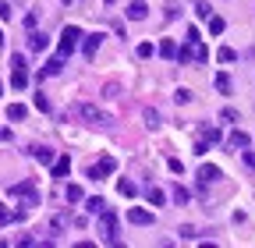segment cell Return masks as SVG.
Returning a JSON list of instances; mask_svg holds the SVG:
<instances>
[{"label":"cell","mask_w":255,"mask_h":248,"mask_svg":"<svg viewBox=\"0 0 255 248\" xmlns=\"http://www.w3.org/2000/svg\"><path fill=\"white\" fill-rule=\"evenodd\" d=\"M114 170H117V163H114L110 156H103L96 167H89V177H92V181H103V177H107V174H114Z\"/></svg>","instance_id":"ba28073f"},{"label":"cell","mask_w":255,"mask_h":248,"mask_svg":"<svg viewBox=\"0 0 255 248\" xmlns=\"http://www.w3.org/2000/svg\"><path fill=\"white\" fill-rule=\"evenodd\" d=\"M25 114H28V110H25L21 103H11V107H7V117H11V121H25Z\"/></svg>","instance_id":"603a6c76"},{"label":"cell","mask_w":255,"mask_h":248,"mask_svg":"<svg viewBox=\"0 0 255 248\" xmlns=\"http://www.w3.org/2000/svg\"><path fill=\"white\" fill-rule=\"evenodd\" d=\"M21 216H25V209H7V206H0V227H7V224H18L21 220Z\"/></svg>","instance_id":"8fae6325"},{"label":"cell","mask_w":255,"mask_h":248,"mask_svg":"<svg viewBox=\"0 0 255 248\" xmlns=\"http://www.w3.org/2000/svg\"><path fill=\"white\" fill-rule=\"evenodd\" d=\"M50 46V39L43 36V32H36V28H32V32H28V50H36V53H43Z\"/></svg>","instance_id":"30bf717a"},{"label":"cell","mask_w":255,"mask_h":248,"mask_svg":"<svg viewBox=\"0 0 255 248\" xmlns=\"http://www.w3.org/2000/svg\"><path fill=\"white\" fill-rule=\"evenodd\" d=\"M241 160H245V167H248V170H255V149H248V145H245V149H241Z\"/></svg>","instance_id":"83f0119b"},{"label":"cell","mask_w":255,"mask_h":248,"mask_svg":"<svg viewBox=\"0 0 255 248\" xmlns=\"http://www.w3.org/2000/svg\"><path fill=\"white\" fill-rule=\"evenodd\" d=\"M103 206H107V199H100V195H92V199H85V209H89L92 216H96V213H100Z\"/></svg>","instance_id":"44dd1931"},{"label":"cell","mask_w":255,"mask_h":248,"mask_svg":"<svg viewBox=\"0 0 255 248\" xmlns=\"http://www.w3.org/2000/svg\"><path fill=\"white\" fill-rule=\"evenodd\" d=\"M64 195H68V202H82L85 199V192L78 188V184H68V192H64Z\"/></svg>","instance_id":"d4e9b609"},{"label":"cell","mask_w":255,"mask_h":248,"mask_svg":"<svg viewBox=\"0 0 255 248\" xmlns=\"http://www.w3.org/2000/svg\"><path fill=\"white\" fill-rule=\"evenodd\" d=\"M216 181H220V167L202 163V167H199V192H206L209 184H216Z\"/></svg>","instance_id":"8992f818"},{"label":"cell","mask_w":255,"mask_h":248,"mask_svg":"<svg viewBox=\"0 0 255 248\" xmlns=\"http://www.w3.org/2000/svg\"><path fill=\"white\" fill-rule=\"evenodd\" d=\"M11 195L25 199V209H32V206H39V192H36V181H18L14 188H11Z\"/></svg>","instance_id":"3957f363"},{"label":"cell","mask_w":255,"mask_h":248,"mask_svg":"<svg viewBox=\"0 0 255 248\" xmlns=\"http://www.w3.org/2000/svg\"><path fill=\"white\" fill-rule=\"evenodd\" d=\"M227 145H231L234 152H241L245 145H252V138H248L245 131H231V138H227Z\"/></svg>","instance_id":"4fadbf2b"},{"label":"cell","mask_w":255,"mask_h":248,"mask_svg":"<svg viewBox=\"0 0 255 248\" xmlns=\"http://www.w3.org/2000/svg\"><path fill=\"white\" fill-rule=\"evenodd\" d=\"M32 160H39V163H53V149H46V145H32Z\"/></svg>","instance_id":"9a60e30c"},{"label":"cell","mask_w":255,"mask_h":248,"mask_svg":"<svg viewBox=\"0 0 255 248\" xmlns=\"http://www.w3.org/2000/svg\"><path fill=\"white\" fill-rule=\"evenodd\" d=\"M128 224H135V227H152V224H156V216H152V209L135 206V209H128Z\"/></svg>","instance_id":"5b68a950"},{"label":"cell","mask_w":255,"mask_h":248,"mask_svg":"<svg viewBox=\"0 0 255 248\" xmlns=\"http://www.w3.org/2000/svg\"><path fill=\"white\" fill-rule=\"evenodd\" d=\"M7 138H11V131H7V128H0V142H7Z\"/></svg>","instance_id":"8d00e7d4"},{"label":"cell","mask_w":255,"mask_h":248,"mask_svg":"<svg viewBox=\"0 0 255 248\" xmlns=\"http://www.w3.org/2000/svg\"><path fill=\"white\" fill-rule=\"evenodd\" d=\"M53 177H68V170H71V160L68 156H53Z\"/></svg>","instance_id":"5bb4252c"},{"label":"cell","mask_w":255,"mask_h":248,"mask_svg":"<svg viewBox=\"0 0 255 248\" xmlns=\"http://www.w3.org/2000/svg\"><path fill=\"white\" fill-rule=\"evenodd\" d=\"M68 227V216H53V231H64Z\"/></svg>","instance_id":"e575fe53"},{"label":"cell","mask_w":255,"mask_h":248,"mask_svg":"<svg viewBox=\"0 0 255 248\" xmlns=\"http://www.w3.org/2000/svg\"><path fill=\"white\" fill-rule=\"evenodd\" d=\"M124 18H131V21H145V18H149V7L142 4V0H131V4L124 7Z\"/></svg>","instance_id":"9c48e42d"},{"label":"cell","mask_w":255,"mask_h":248,"mask_svg":"<svg viewBox=\"0 0 255 248\" xmlns=\"http://www.w3.org/2000/svg\"><path fill=\"white\" fill-rule=\"evenodd\" d=\"M213 89H216V92H223V96H227V92H231V78H227V75L220 71V75L213 78Z\"/></svg>","instance_id":"ac0fdd59"},{"label":"cell","mask_w":255,"mask_h":248,"mask_svg":"<svg viewBox=\"0 0 255 248\" xmlns=\"http://www.w3.org/2000/svg\"><path fill=\"white\" fill-rule=\"evenodd\" d=\"M156 53H159V57H167V60H174V53H177V43H174V39H163V43L156 46Z\"/></svg>","instance_id":"e0dca14e"},{"label":"cell","mask_w":255,"mask_h":248,"mask_svg":"<svg viewBox=\"0 0 255 248\" xmlns=\"http://www.w3.org/2000/svg\"><path fill=\"white\" fill-rule=\"evenodd\" d=\"M145 199H149V206H163V202H167V192L156 188V184H149V188H145Z\"/></svg>","instance_id":"7c38bea8"},{"label":"cell","mask_w":255,"mask_h":248,"mask_svg":"<svg viewBox=\"0 0 255 248\" xmlns=\"http://www.w3.org/2000/svg\"><path fill=\"white\" fill-rule=\"evenodd\" d=\"M206 21H209V32H213V36H220L223 28H227V25H223V18H216V14H209Z\"/></svg>","instance_id":"cb8c5ba5"},{"label":"cell","mask_w":255,"mask_h":248,"mask_svg":"<svg viewBox=\"0 0 255 248\" xmlns=\"http://www.w3.org/2000/svg\"><path fill=\"white\" fill-rule=\"evenodd\" d=\"M78 117H85L89 124H100V128H110V114H103V110H96L92 103H78Z\"/></svg>","instance_id":"277c9868"},{"label":"cell","mask_w":255,"mask_h":248,"mask_svg":"<svg viewBox=\"0 0 255 248\" xmlns=\"http://www.w3.org/2000/svg\"><path fill=\"white\" fill-rule=\"evenodd\" d=\"M100 46H103V36H100V32H92V36H85V32H82V53H85L89 60L100 53Z\"/></svg>","instance_id":"52a82bcc"},{"label":"cell","mask_w":255,"mask_h":248,"mask_svg":"<svg viewBox=\"0 0 255 248\" xmlns=\"http://www.w3.org/2000/svg\"><path fill=\"white\" fill-rule=\"evenodd\" d=\"M234 57H238V53H234L231 46H220V50H216V60H220V64H231Z\"/></svg>","instance_id":"7402d4cb"},{"label":"cell","mask_w":255,"mask_h":248,"mask_svg":"<svg viewBox=\"0 0 255 248\" xmlns=\"http://www.w3.org/2000/svg\"><path fill=\"white\" fill-rule=\"evenodd\" d=\"M0 46H4V32H0Z\"/></svg>","instance_id":"74e56055"},{"label":"cell","mask_w":255,"mask_h":248,"mask_svg":"<svg viewBox=\"0 0 255 248\" xmlns=\"http://www.w3.org/2000/svg\"><path fill=\"white\" fill-rule=\"evenodd\" d=\"M11 18V4H0V21H7Z\"/></svg>","instance_id":"d590c367"},{"label":"cell","mask_w":255,"mask_h":248,"mask_svg":"<svg viewBox=\"0 0 255 248\" xmlns=\"http://www.w3.org/2000/svg\"><path fill=\"white\" fill-rule=\"evenodd\" d=\"M195 14H199V18H202V21H206V18H209V14H213V7H209V4H195Z\"/></svg>","instance_id":"d6a6232c"},{"label":"cell","mask_w":255,"mask_h":248,"mask_svg":"<svg viewBox=\"0 0 255 248\" xmlns=\"http://www.w3.org/2000/svg\"><path fill=\"white\" fill-rule=\"evenodd\" d=\"M117 192H121L124 199H135V195H138V188H135V181H128V177H121V181H117Z\"/></svg>","instance_id":"2e32d148"},{"label":"cell","mask_w":255,"mask_h":248,"mask_svg":"<svg viewBox=\"0 0 255 248\" xmlns=\"http://www.w3.org/2000/svg\"><path fill=\"white\" fill-rule=\"evenodd\" d=\"M0 92H4V82H0Z\"/></svg>","instance_id":"f35d334b"},{"label":"cell","mask_w":255,"mask_h":248,"mask_svg":"<svg viewBox=\"0 0 255 248\" xmlns=\"http://www.w3.org/2000/svg\"><path fill=\"white\" fill-rule=\"evenodd\" d=\"M11 85H14V89H25V85H28V75H25V68H14V75H11Z\"/></svg>","instance_id":"d6986e66"},{"label":"cell","mask_w":255,"mask_h":248,"mask_svg":"<svg viewBox=\"0 0 255 248\" xmlns=\"http://www.w3.org/2000/svg\"><path fill=\"white\" fill-rule=\"evenodd\" d=\"M220 121H227V124H234V121H238V110H231V107H227V110H220Z\"/></svg>","instance_id":"1f68e13d"},{"label":"cell","mask_w":255,"mask_h":248,"mask_svg":"<svg viewBox=\"0 0 255 248\" xmlns=\"http://www.w3.org/2000/svg\"><path fill=\"white\" fill-rule=\"evenodd\" d=\"M152 53H156V46H152V43H138V57H142V60H149Z\"/></svg>","instance_id":"4dcf8cb0"},{"label":"cell","mask_w":255,"mask_h":248,"mask_svg":"<svg viewBox=\"0 0 255 248\" xmlns=\"http://www.w3.org/2000/svg\"><path fill=\"white\" fill-rule=\"evenodd\" d=\"M78 43H82V28H78V25H68V28H64V32H60V43H57V53H60V57H71Z\"/></svg>","instance_id":"7a4b0ae2"},{"label":"cell","mask_w":255,"mask_h":248,"mask_svg":"<svg viewBox=\"0 0 255 248\" xmlns=\"http://www.w3.org/2000/svg\"><path fill=\"white\" fill-rule=\"evenodd\" d=\"M142 117H145V128H152V131H156V128H159V124H163V121H159V114H156V110H152V107H149V110H145V114H142Z\"/></svg>","instance_id":"ffe728a7"},{"label":"cell","mask_w":255,"mask_h":248,"mask_svg":"<svg viewBox=\"0 0 255 248\" xmlns=\"http://www.w3.org/2000/svg\"><path fill=\"white\" fill-rule=\"evenodd\" d=\"M174 103H177V107L191 103V89H177V92H174Z\"/></svg>","instance_id":"4316f807"},{"label":"cell","mask_w":255,"mask_h":248,"mask_svg":"<svg viewBox=\"0 0 255 248\" xmlns=\"http://www.w3.org/2000/svg\"><path fill=\"white\" fill-rule=\"evenodd\" d=\"M96 216H100V234H103V241H107V245H121V241H117V213H114L110 206H103Z\"/></svg>","instance_id":"6da1fadb"},{"label":"cell","mask_w":255,"mask_h":248,"mask_svg":"<svg viewBox=\"0 0 255 248\" xmlns=\"http://www.w3.org/2000/svg\"><path fill=\"white\" fill-rule=\"evenodd\" d=\"M202 142H206V145L220 142V131H216V128H202Z\"/></svg>","instance_id":"f546056e"},{"label":"cell","mask_w":255,"mask_h":248,"mask_svg":"<svg viewBox=\"0 0 255 248\" xmlns=\"http://www.w3.org/2000/svg\"><path fill=\"white\" fill-rule=\"evenodd\" d=\"M177 234H181V241H195L199 238V231L191 227V224H184V227H177Z\"/></svg>","instance_id":"484cf974"},{"label":"cell","mask_w":255,"mask_h":248,"mask_svg":"<svg viewBox=\"0 0 255 248\" xmlns=\"http://www.w3.org/2000/svg\"><path fill=\"white\" fill-rule=\"evenodd\" d=\"M64 4H71V0H64Z\"/></svg>","instance_id":"ab89813d"},{"label":"cell","mask_w":255,"mask_h":248,"mask_svg":"<svg viewBox=\"0 0 255 248\" xmlns=\"http://www.w3.org/2000/svg\"><path fill=\"white\" fill-rule=\"evenodd\" d=\"M170 195H174V202H177V206H184V202H188V188H181V184H174V192H170Z\"/></svg>","instance_id":"f1b7e54d"},{"label":"cell","mask_w":255,"mask_h":248,"mask_svg":"<svg viewBox=\"0 0 255 248\" xmlns=\"http://www.w3.org/2000/svg\"><path fill=\"white\" fill-rule=\"evenodd\" d=\"M202 36H199V28H188V36H184V43H199Z\"/></svg>","instance_id":"836d02e7"}]
</instances>
